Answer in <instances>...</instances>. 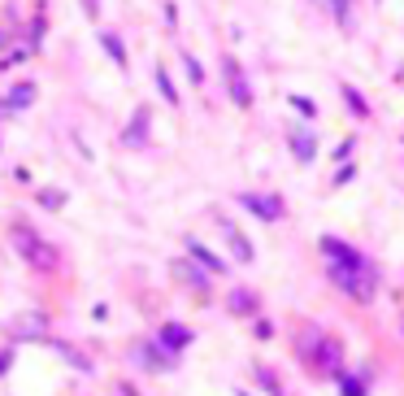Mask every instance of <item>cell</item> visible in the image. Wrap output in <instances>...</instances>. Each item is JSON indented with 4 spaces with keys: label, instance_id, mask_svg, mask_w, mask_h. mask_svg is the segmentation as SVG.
<instances>
[{
    "label": "cell",
    "instance_id": "6da1fadb",
    "mask_svg": "<svg viewBox=\"0 0 404 396\" xmlns=\"http://www.w3.org/2000/svg\"><path fill=\"white\" fill-rule=\"evenodd\" d=\"M322 253H326V261H331V279L352 296V301H374L378 270H374L370 257H361L357 249H348V244L335 240V235H322Z\"/></svg>",
    "mask_w": 404,
    "mask_h": 396
},
{
    "label": "cell",
    "instance_id": "7a4b0ae2",
    "mask_svg": "<svg viewBox=\"0 0 404 396\" xmlns=\"http://www.w3.org/2000/svg\"><path fill=\"white\" fill-rule=\"evenodd\" d=\"M296 357L305 361V366H313V370H322V375H335L339 379L343 344L335 335H326L322 327H313V323H300L296 327Z\"/></svg>",
    "mask_w": 404,
    "mask_h": 396
},
{
    "label": "cell",
    "instance_id": "3957f363",
    "mask_svg": "<svg viewBox=\"0 0 404 396\" xmlns=\"http://www.w3.org/2000/svg\"><path fill=\"white\" fill-rule=\"evenodd\" d=\"M13 249H18V257L27 261L31 270H39V275H53V270H57V249L44 235H35L31 227H13Z\"/></svg>",
    "mask_w": 404,
    "mask_h": 396
},
{
    "label": "cell",
    "instance_id": "277c9868",
    "mask_svg": "<svg viewBox=\"0 0 404 396\" xmlns=\"http://www.w3.org/2000/svg\"><path fill=\"white\" fill-rule=\"evenodd\" d=\"M222 74H226V92H231V101H235L239 109H248V105H252V87H248V79H244V66H239L235 57H226V61H222Z\"/></svg>",
    "mask_w": 404,
    "mask_h": 396
},
{
    "label": "cell",
    "instance_id": "5b68a950",
    "mask_svg": "<svg viewBox=\"0 0 404 396\" xmlns=\"http://www.w3.org/2000/svg\"><path fill=\"white\" fill-rule=\"evenodd\" d=\"M239 205H244L248 214H257V218H265V222H279V218H283V201H279V196H261V192H244V196H239Z\"/></svg>",
    "mask_w": 404,
    "mask_h": 396
},
{
    "label": "cell",
    "instance_id": "8992f818",
    "mask_svg": "<svg viewBox=\"0 0 404 396\" xmlns=\"http://www.w3.org/2000/svg\"><path fill=\"white\" fill-rule=\"evenodd\" d=\"M187 257H191L196 266H205L209 275H226V261H222V257H213V253H209L200 240H187Z\"/></svg>",
    "mask_w": 404,
    "mask_h": 396
},
{
    "label": "cell",
    "instance_id": "52a82bcc",
    "mask_svg": "<svg viewBox=\"0 0 404 396\" xmlns=\"http://www.w3.org/2000/svg\"><path fill=\"white\" fill-rule=\"evenodd\" d=\"M174 275H179L187 287H196V292H205V287H209V275H205V270H200L196 261H174Z\"/></svg>",
    "mask_w": 404,
    "mask_h": 396
},
{
    "label": "cell",
    "instance_id": "ba28073f",
    "mask_svg": "<svg viewBox=\"0 0 404 396\" xmlns=\"http://www.w3.org/2000/svg\"><path fill=\"white\" fill-rule=\"evenodd\" d=\"M222 231H226V244L235 249V257H239V261H252V257H257V253H252V244H248V235H244L239 227H231L226 218H222Z\"/></svg>",
    "mask_w": 404,
    "mask_h": 396
},
{
    "label": "cell",
    "instance_id": "9c48e42d",
    "mask_svg": "<svg viewBox=\"0 0 404 396\" xmlns=\"http://www.w3.org/2000/svg\"><path fill=\"white\" fill-rule=\"evenodd\" d=\"M231 314H239V318H252L257 314V292H248V287H231Z\"/></svg>",
    "mask_w": 404,
    "mask_h": 396
},
{
    "label": "cell",
    "instance_id": "30bf717a",
    "mask_svg": "<svg viewBox=\"0 0 404 396\" xmlns=\"http://www.w3.org/2000/svg\"><path fill=\"white\" fill-rule=\"evenodd\" d=\"M157 340L165 344V349L179 353V349H187V344H191V331H187V327H179V323H161V335H157Z\"/></svg>",
    "mask_w": 404,
    "mask_h": 396
},
{
    "label": "cell",
    "instance_id": "8fae6325",
    "mask_svg": "<svg viewBox=\"0 0 404 396\" xmlns=\"http://www.w3.org/2000/svg\"><path fill=\"white\" fill-rule=\"evenodd\" d=\"M291 153H296L300 161H305V166H309V161L317 157V140H313V131H309V127L291 135Z\"/></svg>",
    "mask_w": 404,
    "mask_h": 396
},
{
    "label": "cell",
    "instance_id": "7c38bea8",
    "mask_svg": "<svg viewBox=\"0 0 404 396\" xmlns=\"http://www.w3.org/2000/svg\"><path fill=\"white\" fill-rule=\"evenodd\" d=\"M35 101V83H18L13 92H9V101H5V109H27Z\"/></svg>",
    "mask_w": 404,
    "mask_h": 396
},
{
    "label": "cell",
    "instance_id": "4fadbf2b",
    "mask_svg": "<svg viewBox=\"0 0 404 396\" xmlns=\"http://www.w3.org/2000/svg\"><path fill=\"white\" fill-rule=\"evenodd\" d=\"M144 131H148V113L139 109V113H135V122H131V127H126V135H122V140H126V144H135V148H139V144L148 140Z\"/></svg>",
    "mask_w": 404,
    "mask_h": 396
},
{
    "label": "cell",
    "instance_id": "5bb4252c",
    "mask_svg": "<svg viewBox=\"0 0 404 396\" xmlns=\"http://www.w3.org/2000/svg\"><path fill=\"white\" fill-rule=\"evenodd\" d=\"M339 392H343V396H365V392H370V375H348V379L339 383Z\"/></svg>",
    "mask_w": 404,
    "mask_h": 396
},
{
    "label": "cell",
    "instance_id": "9a60e30c",
    "mask_svg": "<svg viewBox=\"0 0 404 396\" xmlns=\"http://www.w3.org/2000/svg\"><path fill=\"white\" fill-rule=\"evenodd\" d=\"M100 44H105V53H109V57H113V61H118V66L126 70V48H122V39L105 31V35H100Z\"/></svg>",
    "mask_w": 404,
    "mask_h": 396
},
{
    "label": "cell",
    "instance_id": "2e32d148",
    "mask_svg": "<svg viewBox=\"0 0 404 396\" xmlns=\"http://www.w3.org/2000/svg\"><path fill=\"white\" fill-rule=\"evenodd\" d=\"M343 96H348V109H352V113H357V118H365V113H370V105L361 101V92H357V87H352V83H343Z\"/></svg>",
    "mask_w": 404,
    "mask_h": 396
},
{
    "label": "cell",
    "instance_id": "e0dca14e",
    "mask_svg": "<svg viewBox=\"0 0 404 396\" xmlns=\"http://www.w3.org/2000/svg\"><path fill=\"white\" fill-rule=\"evenodd\" d=\"M39 205H44V209H61V205H65V192H57V187H39Z\"/></svg>",
    "mask_w": 404,
    "mask_h": 396
},
{
    "label": "cell",
    "instance_id": "ac0fdd59",
    "mask_svg": "<svg viewBox=\"0 0 404 396\" xmlns=\"http://www.w3.org/2000/svg\"><path fill=\"white\" fill-rule=\"evenodd\" d=\"M157 87H161V96H165V105H179V92H174V83H170L165 70H157Z\"/></svg>",
    "mask_w": 404,
    "mask_h": 396
},
{
    "label": "cell",
    "instance_id": "d6986e66",
    "mask_svg": "<svg viewBox=\"0 0 404 396\" xmlns=\"http://www.w3.org/2000/svg\"><path fill=\"white\" fill-rule=\"evenodd\" d=\"M183 66H187V79H191V83L205 79V70H200V61H196V57H183Z\"/></svg>",
    "mask_w": 404,
    "mask_h": 396
},
{
    "label": "cell",
    "instance_id": "ffe728a7",
    "mask_svg": "<svg viewBox=\"0 0 404 396\" xmlns=\"http://www.w3.org/2000/svg\"><path fill=\"white\" fill-rule=\"evenodd\" d=\"M331 9H335V18L343 22V27H352V13H348V0H331Z\"/></svg>",
    "mask_w": 404,
    "mask_h": 396
},
{
    "label": "cell",
    "instance_id": "44dd1931",
    "mask_svg": "<svg viewBox=\"0 0 404 396\" xmlns=\"http://www.w3.org/2000/svg\"><path fill=\"white\" fill-rule=\"evenodd\" d=\"M291 105L300 109V113H305V118H313L317 109H313V101H309V96H291Z\"/></svg>",
    "mask_w": 404,
    "mask_h": 396
},
{
    "label": "cell",
    "instance_id": "7402d4cb",
    "mask_svg": "<svg viewBox=\"0 0 404 396\" xmlns=\"http://www.w3.org/2000/svg\"><path fill=\"white\" fill-rule=\"evenodd\" d=\"M83 9H87V13L96 18V9H100V0H83Z\"/></svg>",
    "mask_w": 404,
    "mask_h": 396
},
{
    "label": "cell",
    "instance_id": "603a6c76",
    "mask_svg": "<svg viewBox=\"0 0 404 396\" xmlns=\"http://www.w3.org/2000/svg\"><path fill=\"white\" fill-rule=\"evenodd\" d=\"M235 396H248V392H235Z\"/></svg>",
    "mask_w": 404,
    "mask_h": 396
}]
</instances>
